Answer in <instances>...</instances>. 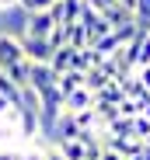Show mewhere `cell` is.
<instances>
[{
	"label": "cell",
	"instance_id": "obj_1",
	"mask_svg": "<svg viewBox=\"0 0 150 160\" xmlns=\"http://www.w3.org/2000/svg\"><path fill=\"white\" fill-rule=\"evenodd\" d=\"M49 14H53L56 24H77L80 14H84V0H53Z\"/></svg>",
	"mask_w": 150,
	"mask_h": 160
},
{
	"label": "cell",
	"instance_id": "obj_2",
	"mask_svg": "<svg viewBox=\"0 0 150 160\" xmlns=\"http://www.w3.org/2000/svg\"><path fill=\"white\" fill-rule=\"evenodd\" d=\"M53 28H56V21L49 11H28V18H24V35L28 38H49Z\"/></svg>",
	"mask_w": 150,
	"mask_h": 160
},
{
	"label": "cell",
	"instance_id": "obj_3",
	"mask_svg": "<svg viewBox=\"0 0 150 160\" xmlns=\"http://www.w3.org/2000/svg\"><path fill=\"white\" fill-rule=\"evenodd\" d=\"M21 52H24L28 63H49L56 49L49 45V38H28V35H21Z\"/></svg>",
	"mask_w": 150,
	"mask_h": 160
},
{
	"label": "cell",
	"instance_id": "obj_4",
	"mask_svg": "<svg viewBox=\"0 0 150 160\" xmlns=\"http://www.w3.org/2000/svg\"><path fill=\"white\" fill-rule=\"evenodd\" d=\"M18 63H24L21 38H14V35H0V73L11 70V66H18Z\"/></svg>",
	"mask_w": 150,
	"mask_h": 160
},
{
	"label": "cell",
	"instance_id": "obj_5",
	"mask_svg": "<svg viewBox=\"0 0 150 160\" xmlns=\"http://www.w3.org/2000/svg\"><path fill=\"white\" fill-rule=\"evenodd\" d=\"M105 150L119 153L122 160H129V157H140L143 153V139H133V136H105Z\"/></svg>",
	"mask_w": 150,
	"mask_h": 160
},
{
	"label": "cell",
	"instance_id": "obj_6",
	"mask_svg": "<svg viewBox=\"0 0 150 160\" xmlns=\"http://www.w3.org/2000/svg\"><path fill=\"white\" fill-rule=\"evenodd\" d=\"M77 24H84V32H87V38H91V42H98L101 35H108V32H112V28H108V21L98 14L94 7H87V4H84V14H80V21H77Z\"/></svg>",
	"mask_w": 150,
	"mask_h": 160
},
{
	"label": "cell",
	"instance_id": "obj_7",
	"mask_svg": "<svg viewBox=\"0 0 150 160\" xmlns=\"http://www.w3.org/2000/svg\"><path fill=\"white\" fill-rule=\"evenodd\" d=\"M39 132H42L39 112H32V108H18V136H24V139H35Z\"/></svg>",
	"mask_w": 150,
	"mask_h": 160
},
{
	"label": "cell",
	"instance_id": "obj_8",
	"mask_svg": "<svg viewBox=\"0 0 150 160\" xmlns=\"http://www.w3.org/2000/svg\"><path fill=\"white\" fill-rule=\"evenodd\" d=\"M91 104H94V94L87 87H77L73 94L63 98V112H84V108H91Z\"/></svg>",
	"mask_w": 150,
	"mask_h": 160
},
{
	"label": "cell",
	"instance_id": "obj_9",
	"mask_svg": "<svg viewBox=\"0 0 150 160\" xmlns=\"http://www.w3.org/2000/svg\"><path fill=\"white\" fill-rule=\"evenodd\" d=\"M53 132H56V139H77V136H80V125H77V118H73L70 112H63V115L56 118Z\"/></svg>",
	"mask_w": 150,
	"mask_h": 160
},
{
	"label": "cell",
	"instance_id": "obj_10",
	"mask_svg": "<svg viewBox=\"0 0 150 160\" xmlns=\"http://www.w3.org/2000/svg\"><path fill=\"white\" fill-rule=\"evenodd\" d=\"M53 146L59 150V157H63V160H87V150H84V143H80V139H56Z\"/></svg>",
	"mask_w": 150,
	"mask_h": 160
},
{
	"label": "cell",
	"instance_id": "obj_11",
	"mask_svg": "<svg viewBox=\"0 0 150 160\" xmlns=\"http://www.w3.org/2000/svg\"><path fill=\"white\" fill-rule=\"evenodd\" d=\"M77 87H84V73L80 70H66V73H59L56 77V91L66 98V94H73Z\"/></svg>",
	"mask_w": 150,
	"mask_h": 160
},
{
	"label": "cell",
	"instance_id": "obj_12",
	"mask_svg": "<svg viewBox=\"0 0 150 160\" xmlns=\"http://www.w3.org/2000/svg\"><path fill=\"white\" fill-rule=\"evenodd\" d=\"M101 18L108 21V28H112V32L122 28V24H133V11H126L122 4H112L108 11H101Z\"/></svg>",
	"mask_w": 150,
	"mask_h": 160
},
{
	"label": "cell",
	"instance_id": "obj_13",
	"mask_svg": "<svg viewBox=\"0 0 150 160\" xmlns=\"http://www.w3.org/2000/svg\"><path fill=\"white\" fill-rule=\"evenodd\" d=\"M66 45H70V49H87V45H91L84 24H66Z\"/></svg>",
	"mask_w": 150,
	"mask_h": 160
},
{
	"label": "cell",
	"instance_id": "obj_14",
	"mask_svg": "<svg viewBox=\"0 0 150 160\" xmlns=\"http://www.w3.org/2000/svg\"><path fill=\"white\" fill-rule=\"evenodd\" d=\"M122 98H126V94H122V87H119V80H112V84H105L101 91L94 94V101H101V104H119Z\"/></svg>",
	"mask_w": 150,
	"mask_h": 160
},
{
	"label": "cell",
	"instance_id": "obj_15",
	"mask_svg": "<svg viewBox=\"0 0 150 160\" xmlns=\"http://www.w3.org/2000/svg\"><path fill=\"white\" fill-rule=\"evenodd\" d=\"M105 84H112V80H108V77H105L101 70H98V66H91V70L84 73V87H87L91 94H98V91H101Z\"/></svg>",
	"mask_w": 150,
	"mask_h": 160
},
{
	"label": "cell",
	"instance_id": "obj_16",
	"mask_svg": "<svg viewBox=\"0 0 150 160\" xmlns=\"http://www.w3.org/2000/svg\"><path fill=\"white\" fill-rule=\"evenodd\" d=\"M70 56H73V49H70V45H59V49L53 52V59H49V66H53L56 73H66V70H70Z\"/></svg>",
	"mask_w": 150,
	"mask_h": 160
},
{
	"label": "cell",
	"instance_id": "obj_17",
	"mask_svg": "<svg viewBox=\"0 0 150 160\" xmlns=\"http://www.w3.org/2000/svg\"><path fill=\"white\" fill-rule=\"evenodd\" d=\"M105 136H133V118H122V115H119L115 122L105 125ZM133 139H136V136H133Z\"/></svg>",
	"mask_w": 150,
	"mask_h": 160
},
{
	"label": "cell",
	"instance_id": "obj_18",
	"mask_svg": "<svg viewBox=\"0 0 150 160\" xmlns=\"http://www.w3.org/2000/svg\"><path fill=\"white\" fill-rule=\"evenodd\" d=\"M70 115L77 118L80 129H98V112H94V104H91V108H84V112H70Z\"/></svg>",
	"mask_w": 150,
	"mask_h": 160
},
{
	"label": "cell",
	"instance_id": "obj_19",
	"mask_svg": "<svg viewBox=\"0 0 150 160\" xmlns=\"http://www.w3.org/2000/svg\"><path fill=\"white\" fill-rule=\"evenodd\" d=\"M140 66H150V32L140 35V49H136V70Z\"/></svg>",
	"mask_w": 150,
	"mask_h": 160
},
{
	"label": "cell",
	"instance_id": "obj_20",
	"mask_svg": "<svg viewBox=\"0 0 150 160\" xmlns=\"http://www.w3.org/2000/svg\"><path fill=\"white\" fill-rule=\"evenodd\" d=\"M133 136H136V139H143V143L150 139V118H143V115H136V118H133Z\"/></svg>",
	"mask_w": 150,
	"mask_h": 160
},
{
	"label": "cell",
	"instance_id": "obj_21",
	"mask_svg": "<svg viewBox=\"0 0 150 160\" xmlns=\"http://www.w3.org/2000/svg\"><path fill=\"white\" fill-rule=\"evenodd\" d=\"M49 45H53V49H59V45H66V24H56V28L49 32Z\"/></svg>",
	"mask_w": 150,
	"mask_h": 160
},
{
	"label": "cell",
	"instance_id": "obj_22",
	"mask_svg": "<svg viewBox=\"0 0 150 160\" xmlns=\"http://www.w3.org/2000/svg\"><path fill=\"white\" fill-rule=\"evenodd\" d=\"M18 4H21L24 11H49V4H53V0H18Z\"/></svg>",
	"mask_w": 150,
	"mask_h": 160
},
{
	"label": "cell",
	"instance_id": "obj_23",
	"mask_svg": "<svg viewBox=\"0 0 150 160\" xmlns=\"http://www.w3.org/2000/svg\"><path fill=\"white\" fill-rule=\"evenodd\" d=\"M136 21H150V0H136Z\"/></svg>",
	"mask_w": 150,
	"mask_h": 160
},
{
	"label": "cell",
	"instance_id": "obj_24",
	"mask_svg": "<svg viewBox=\"0 0 150 160\" xmlns=\"http://www.w3.org/2000/svg\"><path fill=\"white\" fill-rule=\"evenodd\" d=\"M84 4H87V7H94L98 14H101V11H108L112 4H119V0H84Z\"/></svg>",
	"mask_w": 150,
	"mask_h": 160
},
{
	"label": "cell",
	"instance_id": "obj_25",
	"mask_svg": "<svg viewBox=\"0 0 150 160\" xmlns=\"http://www.w3.org/2000/svg\"><path fill=\"white\" fill-rule=\"evenodd\" d=\"M136 80H140V84L150 91V66H140V70H136Z\"/></svg>",
	"mask_w": 150,
	"mask_h": 160
},
{
	"label": "cell",
	"instance_id": "obj_26",
	"mask_svg": "<svg viewBox=\"0 0 150 160\" xmlns=\"http://www.w3.org/2000/svg\"><path fill=\"white\" fill-rule=\"evenodd\" d=\"M24 160H45V150H28V153H24Z\"/></svg>",
	"mask_w": 150,
	"mask_h": 160
},
{
	"label": "cell",
	"instance_id": "obj_27",
	"mask_svg": "<svg viewBox=\"0 0 150 160\" xmlns=\"http://www.w3.org/2000/svg\"><path fill=\"white\" fill-rule=\"evenodd\" d=\"M11 108H14V104H11V101H7V98H4V94H0V118H4V115H7V112H11Z\"/></svg>",
	"mask_w": 150,
	"mask_h": 160
},
{
	"label": "cell",
	"instance_id": "obj_28",
	"mask_svg": "<svg viewBox=\"0 0 150 160\" xmlns=\"http://www.w3.org/2000/svg\"><path fill=\"white\" fill-rule=\"evenodd\" d=\"M98 160H122L119 153H112V150H101V157H98Z\"/></svg>",
	"mask_w": 150,
	"mask_h": 160
},
{
	"label": "cell",
	"instance_id": "obj_29",
	"mask_svg": "<svg viewBox=\"0 0 150 160\" xmlns=\"http://www.w3.org/2000/svg\"><path fill=\"white\" fill-rule=\"evenodd\" d=\"M45 160H63V157H59V150L53 146V150H45Z\"/></svg>",
	"mask_w": 150,
	"mask_h": 160
},
{
	"label": "cell",
	"instance_id": "obj_30",
	"mask_svg": "<svg viewBox=\"0 0 150 160\" xmlns=\"http://www.w3.org/2000/svg\"><path fill=\"white\" fill-rule=\"evenodd\" d=\"M11 4H18V0H0V11H4V7H11Z\"/></svg>",
	"mask_w": 150,
	"mask_h": 160
},
{
	"label": "cell",
	"instance_id": "obj_31",
	"mask_svg": "<svg viewBox=\"0 0 150 160\" xmlns=\"http://www.w3.org/2000/svg\"><path fill=\"white\" fill-rule=\"evenodd\" d=\"M0 160H11V153H7V150H0Z\"/></svg>",
	"mask_w": 150,
	"mask_h": 160
},
{
	"label": "cell",
	"instance_id": "obj_32",
	"mask_svg": "<svg viewBox=\"0 0 150 160\" xmlns=\"http://www.w3.org/2000/svg\"><path fill=\"white\" fill-rule=\"evenodd\" d=\"M11 160H24V153H11Z\"/></svg>",
	"mask_w": 150,
	"mask_h": 160
}]
</instances>
